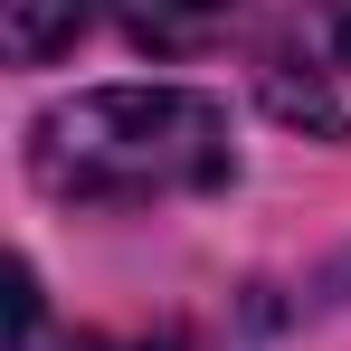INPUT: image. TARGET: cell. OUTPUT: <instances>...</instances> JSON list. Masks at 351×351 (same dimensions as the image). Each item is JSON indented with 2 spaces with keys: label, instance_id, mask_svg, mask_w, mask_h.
<instances>
[{
  "label": "cell",
  "instance_id": "cell-5",
  "mask_svg": "<svg viewBox=\"0 0 351 351\" xmlns=\"http://www.w3.org/2000/svg\"><path fill=\"white\" fill-rule=\"evenodd\" d=\"M19 351H199L190 332H66V342H48V323L38 332H19Z\"/></svg>",
  "mask_w": 351,
  "mask_h": 351
},
{
  "label": "cell",
  "instance_id": "cell-2",
  "mask_svg": "<svg viewBox=\"0 0 351 351\" xmlns=\"http://www.w3.org/2000/svg\"><path fill=\"white\" fill-rule=\"evenodd\" d=\"M256 86H266V114L276 123L351 143V0H304L266 38Z\"/></svg>",
  "mask_w": 351,
  "mask_h": 351
},
{
  "label": "cell",
  "instance_id": "cell-1",
  "mask_svg": "<svg viewBox=\"0 0 351 351\" xmlns=\"http://www.w3.org/2000/svg\"><path fill=\"white\" fill-rule=\"evenodd\" d=\"M29 171L66 209H152L237 171L228 114L190 86H95L29 123Z\"/></svg>",
  "mask_w": 351,
  "mask_h": 351
},
{
  "label": "cell",
  "instance_id": "cell-3",
  "mask_svg": "<svg viewBox=\"0 0 351 351\" xmlns=\"http://www.w3.org/2000/svg\"><path fill=\"white\" fill-rule=\"evenodd\" d=\"M86 19H105L123 48L199 58V48H219L237 19H247V0H86Z\"/></svg>",
  "mask_w": 351,
  "mask_h": 351
},
{
  "label": "cell",
  "instance_id": "cell-4",
  "mask_svg": "<svg viewBox=\"0 0 351 351\" xmlns=\"http://www.w3.org/2000/svg\"><path fill=\"white\" fill-rule=\"evenodd\" d=\"M86 29V0H10V58H58L66 38Z\"/></svg>",
  "mask_w": 351,
  "mask_h": 351
}]
</instances>
